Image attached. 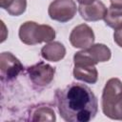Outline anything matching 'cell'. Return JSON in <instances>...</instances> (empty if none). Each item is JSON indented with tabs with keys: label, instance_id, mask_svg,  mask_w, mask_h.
<instances>
[{
	"label": "cell",
	"instance_id": "cell-1",
	"mask_svg": "<svg viewBox=\"0 0 122 122\" xmlns=\"http://www.w3.org/2000/svg\"><path fill=\"white\" fill-rule=\"evenodd\" d=\"M58 112L67 122H88L98 112L95 94L85 84L72 82L55 92Z\"/></svg>",
	"mask_w": 122,
	"mask_h": 122
},
{
	"label": "cell",
	"instance_id": "cell-8",
	"mask_svg": "<svg viewBox=\"0 0 122 122\" xmlns=\"http://www.w3.org/2000/svg\"><path fill=\"white\" fill-rule=\"evenodd\" d=\"M95 40L93 30L87 24H80L74 27L70 34V42L77 49H87L93 45Z\"/></svg>",
	"mask_w": 122,
	"mask_h": 122
},
{
	"label": "cell",
	"instance_id": "cell-11",
	"mask_svg": "<svg viewBox=\"0 0 122 122\" xmlns=\"http://www.w3.org/2000/svg\"><path fill=\"white\" fill-rule=\"evenodd\" d=\"M74 78L89 84L96 83L98 79V71L95 66L89 65H74L73 67Z\"/></svg>",
	"mask_w": 122,
	"mask_h": 122
},
{
	"label": "cell",
	"instance_id": "cell-15",
	"mask_svg": "<svg viewBox=\"0 0 122 122\" xmlns=\"http://www.w3.org/2000/svg\"><path fill=\"white\" fill-rule=\"evenodd\" d=\"M113 40L117 44V46L122 48V29L115 30L113 33Z\"/></svg>",
	"mask_w": 122,
	"mask_h": 122
},
{
	"label": "cell",
	"instance_id": "cell-17",
	"mask_svg": "<svg viewBox=\"0 0 122 122\" xmlns=\"http://www.w3.org/2000/svg\"><path fill=\"white\" fill-rule=\"evenodd\" d=\"M111 4L112 6H119L122 7V0H110Z\"/></svg>",
	"mask_w": 122,
	"mask_h": 122
},
{
	"label": "cell",
	"instance_id": "cell-14",
	"mask_svg": "<svg viewBox=\"0 0 122 122\" xmlns=\"http://www.w3.org/2000/svg\"><path fill=\"white\" fill-rule=\"evenodd\" d=\"M54 111L50 107H38L32 112V121H55Z\"/></svg>",
	"mask_w": 122,
	"mask_h": 122
},
{
	"label": "cell",
	"instance_id": "cell-5",
	"mask_svg": "<svg viewBox=\"0 0 122 122\" xmlns=\"http://www.w3.org/2000/svg\"><path fill=\"white\" fill-rule=\"evenodd\" d=\"M76 10L77 7L73 0H54L50 4L48 13L51 19L66 23L74 17Z\"/></svg>",
	"mask_w": 122,
	"mask_h": 122
},
{
	"label": "cell",
	"instance_id": "cell-10",
	"mask_svg": "<svg viewBox=\"0 0 122 122\" xmlns=\"http://www.w3.org/2000/svg\"><path fill=\"white\" fill-rule=\"evenodd\" d=\"M66 55V48L65 46L58 42H49L41 49V56L51 62H58L62 60Z\"/></svg>",
	"mask_w": 122,
	"mask_h": 122
},
{
	"label": "cell",
	"instance_id": "cell-12",
	"mask_svg": "<svg viewBox=\"0 0 122 122\" xmlns=\"http://www.w3.org/2000/svg\"><path fill=\"white\" fill-rule=\"evenodd\" d=\"M104 21L112 29H122V7L111 5L104 17Z\"/></svg>",
	"mask_w": 122,
	"mask_h": 122
},
{
	"label": "cell",
	"instance_id": "cell-3",
	"mask_svg": "<svg viewBox=\"0 0 122 122\" xmlns=\"http://www.w3.org/2000/svg\"><path fill=\"white\" fill-rule=\"evenodd\" d=\"M21 42L26 45L49 43L55 38V30L49 25H39L34 21H26L18 31Z\"/></svg>",
	"mask_w": 122,
	"mask_h": 122
},
{
	"label": "cell",
	"instance_id": "cell-7",
	"mask_svg": "<svg viewBox=\"0 0 122 122\" xmlns=\"http://www.w3.org/2000/svg\"><path fill=\"white\" fill-rule=\"evenodd\" d=\"M23 65L11 52L4 51L0 55V71L2 81H10L23 71Z\"/></svg>",
	"mask_w": 122,
	"mask_h": 122
},
{
	"label": "cell",
	"instance_id": "cell-6",
	"mask_svg": "<svg viewBox=\"0 0 122 122\" xmlns=\"http://www.w3.org/2000/svg\"><path fill=\"white\" fill-rule=\"evenodd\" d=\"M28 75L31 82L38 87H46L51 83L54 77L55 69L49 64L39 62L27 69Z\"/></svg>",
	"mask_w": 122,
	"mask_h": 122
},
{
	"label": "cell",
	"instance_id": "cell-9",
	"mask_svg": "<svg viewBox=\"0 0 122 122\" xmlns=\"http://www.w3.org/2000/svg\"><path fill=\"white\" fill-rule=\"evenodd\" d=\"M107 10H108L106 6L100 0H95L90 5H79L78 7L80 16L84 20L91 22H95L104 19Z\"/></svg>",
	"mask_w": 122,
	"mask_h": 122
},
{
	"label": "cell",
	"instance_id": "cell-4",
	"mask_svg": "<svg viewBox=\"0 0 122 122\" xmlns=\"http://www.w3.org/2000/svg\"><path fill=\"white\" fill-rule=\"evenodd\" d=\"M112 57L111 50L104 44H93L90 48L75 52L73 55L74 65L95 66L99 62H107Z\"/></svg>",
	"mask_w": 122,
	"mask_h": 122
},
{
	"label": "cell",
	"instance_id": "cell-13",
	"mask_svg": "<svg viewBox=\"0 0 122 122\" xmlns=\"http://www.w3.org/2000/svg\"><path fill=\"white\" fill-rule=\"evenodd\" d=\"M0 6L10 15L19 16L26 10L27 0H0Z\"/></svg>",
	"mask_w": 122,
	"mask_h": 122
},
{
	"label": "cell",
	"instance_id": "cell-2",
	"mask_svg": "<svg viewBox=\"0 0 122 122\" xmlns=\"http://www.w3.org/2000/svg\"><path fill=\"white\" fill-rule=\"evenodd\" d=\"M103 113L114 120H122V82L118 78L107 81L101 98Z\"/></svg>",
	"mask_w": 122,
	"mask_h": 122
},
{
	"label": "cell",
	"instance_id": "cell-16",
	"mask_svg": "<svg viewBox=\"0 0 122 122\" xmlns=\"http://www.w3.org/2000/svg\"><path fill=\"white\" fill-rule=\"evenodd\" d=\"M80 5H90L93 3L95 0H76Z\"/></svg>",
	"mask_w": 122,
	"mask_h": 122
}]
</instances>
